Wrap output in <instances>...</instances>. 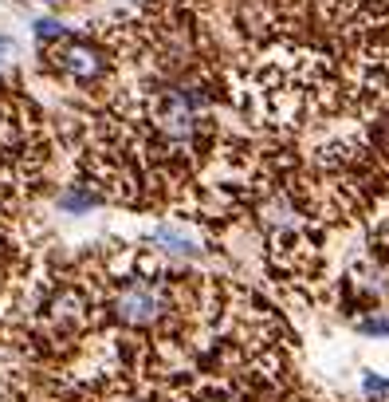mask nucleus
<instances>
[{
    "label": "nucleus",
    "instance_id": "7ed1b4c3",
    "mask_svg": "<svg viewBox=\"0 0 389 402\" xmlns=\"http://www.w3.org/2000/svg\"><path fill=\"white\" fill-rule=\"evenodd\" d=\"M354 327L362 335H389V308H370V316H362Z\"/></svg>",
    "mask_w": 389,
    "mask_h": 402
},
{
    "label": "nucleus",
    "instance_id": "20e7f679",
    "mask_svg": "<svg viewBox=\"0 0 389 402\" xmlns=\"http://www.w3.org/2000/svg\"><path fill=\"white\" fill-rule=\"evenodd\" d=\"M63 36H67V28L55 24V20H40V24H35V40H40V48H43V43L63 40Z\"/></svg>",
    "mask_w": 389,
    "mask_h": 402
},
{
    "label": "nucleus",
    "instance_id": "39448f33",
    "mask_svg": "<svg viewBox=\"0 0 389 402\" xmlns=\"http://www.w3.org/2000/svg\"><path fill=\"white\" fill-rule=\"evenodd\" d=\"M32 4H43V9H60L63 0H32Z\"/></svg>",
    "mask_w": 389,
    "mask_h": 402
},
{
    "label": "nucleus",
    "instance_id": "423d86ee",
    "mask_svg": "<svg viewBox=\"0 0 389 402\" xmlns=\"http://www.w3.org/2000/svg\"><path fill=\"white\" fill-rule=\"evenodd\" d=\"M4 52H12V40H0V60H4Z\"/></svg>",
    "mask_w": 389,
    "mask_h": 402
},
{
    "label": "nucleus",
    "instance_id": "f257e3e1",
    "mask_svg": "<svg viewBox=\"0 0 389 402\" xmlns=\"http://www.w3.org/2000/svg\"><path fill=\"white\" fill-rule=\"evenodd\" d=\"M48 170V127L32 99L0 83V229H16Z\"/></svg>",
    "mask_w": 389,
    "mask_h": 402
},
{
    "label": "nucleus",
    "instance_id": "f03ea898",
    "mask_svg": "<svg viewBox=\"0 0 389 402\" xmlns=\"http://www.w3.org/2000/svg\"><path fill=\"white\" fill-rule=\"evenodd\" d=\"M40 68L48 75H55L67 87H83V91H102V87L114 79V52H110L106 40H91V36H75L67 32L63 40L43 43L40 48Z\"/></svg>",
    "mask_w": 389,
    "mask_h": 402
}]
</instances>
